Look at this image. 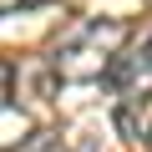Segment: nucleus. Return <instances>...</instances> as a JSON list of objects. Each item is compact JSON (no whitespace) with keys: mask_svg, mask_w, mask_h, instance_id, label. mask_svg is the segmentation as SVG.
Listing matches in <instances>:
<instances>
[{"mask_svg":"<svg viewBox=\"0 0 152 152\" xmlns=\"http://www.w3.org/2000/svg\"><path fill=\"white\" fill-rule=\"evenodd\" d=\"M122 46H127V26L122 20H81L71 26L51 56H46V71L51 81H66V86H81V81H107L112 66L122 61Z\"/></svg>","mask_w":152,"mask_h":152,"instance_id":"1","label":"nucleus"},{"mask_svg":"<svg viewBox=\"0 0 152 152\" xmlns=\"http://www.w3.org/2000/svg\"><path fill=\"white\" fill-rule=\"evenodd\" d=\"M117 132L137 147H152V81L147 86H127L117 102Z\"/></svg>","mask_w":152,"mask_h":152,"instance_id":"2","label":"nucleus"},{"mask_svg":"<svg viewBox=\"0 0 152 152\" xmlns=\"http://www.w3.org/2000/svg\"><path fill=\"white\" fill-rule=\"evenodd\" d=\"M107 81H112V86H122V91H127V86H147V81H152V36H147V41H137L132 51H122V61L112 66Z\"/></svg>","mask_w":152,"mask_h":152,"instance_id":"3","label":"nucleus"},{"mask_svg":"<svg viewBox=\"0 0 152 152\" xmlns=\"http://www.w3.org/2000/svg\"><path fill=\"white\" fill-rule=\"evenodd\" d=\"M36 152H61V147L56 142H36Z\"/></svg>","mask_w":152,"mask_h":152,"instance_id":"4","label":"nucleus"},{"mask_svg":"<svg viewBox=\"0 0 152 152\" xmlns=\"http://www.w3.org/2000/svg\"><path fill=\"white\" fill-rule=\"evenodd\" d=\"M20 5H41V0H20ZM5 10H15V0H5Z\"/></svg>","mask_w":152,"mask_h":152,"instance_id":"5","label":"nucleus"}]
</instances>
